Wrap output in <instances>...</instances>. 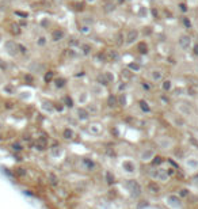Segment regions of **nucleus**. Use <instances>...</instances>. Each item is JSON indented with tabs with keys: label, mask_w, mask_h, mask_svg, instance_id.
<instances>
[{
	"label": "nucleus",
	"mask_w": 198,
	"mask_h": 209,
	"mask_svg": "<svg viewBox=\"0 0 198 209\" xmlns=\"http://www.w3.org/2000/svg\"><path fill=\"white\" fill-rule=\"evenodd\" d=\"M0 128H2V124H0Z\"/></svg>",
	"instance_id": "nucleus-43"
},
{
	"label": "nucleus",
	"mask_w": 198,
	"mask_h": 209,
	"mask_svg": "<svg viewBox=\"0 0 198 209\" xmlns=\"http://www.w3.org/2000/svg\"><path fill=\"white\" fill-rule=\"evenodd\" d=\"M45 44V38L42 37V38H39V45H44Z\"/></svg>",
	"instance_id": "nucleus-38"
},
{
	"label": "nucleus",
	"mask_w": 198,
	"mask_h": 209,
	"mask_svg": "<svg viewBox=\"0 0 198 209\" xmlns=\"http://www.w3.org/2000/svg\"><path fill=\"white\" fill-rule=\"evenodd\" d=\"M88 116H90V114H88V111L86 110V109H79V110H77V117L80 118V120H87V118H88Z\"/></svg>",
	"instance_id": "nucleus-11"
},
{
	"label": "nucleus",
	"mask_w": 198,
	"mask_h": 209,
	"mask_svg": "<svg viewBox=\"0 0 198 209\" xmlns=\"http://www.w3.org/2000/svg\"><path fill=\"white\" fill-rule=\"evenodd\" d=\"M65 103H67V106H69V107H72V106H73V102H72V99H71L69 97L65 98Z\"/></svg>",
	"instance_id": "nucleus-28"
},
{
	"label": "nucleus",
	"mask_w": 198,
	"mask_h": 209,
	"mask_svg": "<svg viewBox=\"0 0 198 209\" xmlns=\"http://www.w3.org/2000/svg\"><path fill=\"white\" fill-rule=\"evenodd\" d=\"M26 80H27V82H29V83H33V76L27 75V76H26Z\"/></svg>",
	"instance_id": "nucleus-37"
},
{
	"label": "nucleus",
	"mask_w": 198,
	"mask_h": 209,
	"mask_svg": "<svg viewBox=\"0 0 198 209\" xmlns=\"http://www.w3.org/2000/svg\"><path fill=\"white\" fill-rule=\"evenodd\" d=\"M128 186H129L130 192L133 193L134 196H138V194L141 193V189H140V186H138V183L134 182V180H129V182H128Z\"/></svg>",
	"instance_id": "nucleus-3"
},
{
	"label": "nucleus",
	"mask_w": 198,
	"mask_h": 209,
	"mask_svg": "<svg viewBox=\"0 0 198 209\" xmlns=\"http://www.w3.org/2000/svg\"><path fill=\"white\" fill-rule=\"evenodd\" d=\"M155 158V154L152 149H145L143 154H141V160L143 162H149Z\"/></svg>",
	"instance_id": "nucleus-4"
},
{
	"label": "nucleus",
	"mask_w": 198,
	"mask_h": 209,
	"mask_svg": "<svg viewBox=\"0 0 198 209\" xmlns=\"http://www.w3.org/2000/svg\"><path fill=\"white\" fill-rule=\"evenodd\" d=\"M90 2H92V0H90Z\"/></svg>",
	"instance_id": "nucleus-44"
},
{
	"label": "nucleus",
	"mask_w": 198,
	"mask_h": 209,
	"mask_svg": "<svg viewBox=\"0 0 198 209\" xmlns=\"http://www.w3.org/2000/svg\"><path fill=\"white\" fill-rule=\"evenodd\" d=\"M84 163H86V164L88 166V168L94 167V163H92V162H90V160H87V159H84Z\"/></svg>",
	"instance_id": "nucleus-34"
},
{
	"label": "nucleus",
	"mask_w": 198,
	"mask_h": 209,
	"mask_svg": "<svg viewBox=\"0 0 198 209\" xmlns=\"http://www.w3.org/2000/svg\"><path fill=\"white\" fill-rule=\"evenodd\" d=\"M186 192H187V190H182V193H181V194H182V196H186V194H187Z\"/></svg>",
	"instance_id": "nucleus-40"
},
{
	"label": "nucleus",
	"mask_w": 198,
	"mask_h": 209,
	"mask_svg": "<svg viewBox=\"0 0 198 209\" xmlns=\"http://www.w3.org/2000/svg\"><path fill=\"white\" fill-rule=\"evenodd\" d=\"M82 50H83V53H84V54H88V53H90V50H91V46L87 45V44H83V45H82Z\"/></svg>",
	"instance_id": "nucleus-19"
},
{
	"label": "nucleus",
	"mask_w": 198,
	"mask_h": 209,
	"mask_svg": "<svg viewBox=\"0 0 198 209\" xmlns=\"http://www.w3.org/2000/svg\"><path fill=\"white\" fill-rule=\"evenodd\" d=\"M181 7H182L183 11H186V6H185V4H181Z\"/></svg>",
	"instance_id": "nucleus-41"
},
{
	"label": "nucleus",
	"mask_w": 198,
	"mask_h": 209,
	"mask_svg": "<svg viewBox=\"0 0 198 209\" xmlns=\"http://www.w3.org/2000/svg\"><path fill=\"white\" fill-rule=\"evenodd\" d=\"M129 68L134 69V71H138V69H140V65H138V64H130V65H129Z\"/></svg>",
	"instance_id": "nucleus-32"
},
{
	"label": "nucleus",
	"mask_w": 198,
	"mask_h": 209,
	"mask_svg": "<svg viewBox=\"0 0 198 209\" xmlns=\"http://www.w3.org/2000/svg\"><path fill=\"white\" fill-rule=\"evenodd\" d=\"M6 48L8 49V53H11L12 56H15L19 53V49H18V44H15V42H12V41H8L7 44H6Z\"/></svg>",
	"instance_id": "nucleus-2"
},
{
	"label": "nucleus",
	"mask_w": 198,
	"mask_h": 209,
	"mask_svg": "<svg viewBox=\"0 0 198 209\" xmlns=\"http://www.w3.org/2000/svg\"><path fill=\"white\" fill-rule=\"evenodd\" d=\"M168 201H170V204H171V205H174V206H181V204H179V200H178V197H175V196H170V197H168Z\"/></svg>",
	"instance_id": "nucleus-13"
},
{
	"label": "nucleus",
	"mask_w": 198,
	"mask_h": 209,
	"mask_svg": "<svg viewBox=\"0 0 198 209\" xmlns=\"http://www.w3.org/2000/svg\"><path fill=\"white\" fill-rule=\"evenodd\" d=\"M137 37H138V31L137 30H130L129 31V34H128V44H132V42H134L136 40H137Z\"/></svg>",
	"instance_id": "nucleus-7"
},
{
	"label": "nucleus",
	"mask_w": 198,
	"mask_h": 209,
	"mask_svg": "<svg viewBox=\"0 0 198 209\" xmlns=\"http://www.w3.org/2000/svg\"><path fill=\"white\" fill-rule=\"evenodd\" d=\"M187 164L190 166V167L193 168V170H195L197 167H198V162L195 160V159H189V162H187Z\"/></svg>",
	"instance_id": "nucleus-17"
},
{
	"label": "nucleus",
	"mask_w": 198,
	"mask_h": 209,
	"mask_svg": "<svg viewBox=\"0 0 198 209\" xmlns=\"http://www.w3.org/2000/svg\"><path fill=\"white\" fill-rule=\"evenodd\" d=\"M63 136L65 137V139H72L73 137V130H71V129H65L63 132Z\"/></svg>",
	"instance_id": "nucleus-16"
},
{
	"label": "nucleus",
	"mask_w": 198,
	"mask_h": 209,
	"mask_svg": "<svg viewBox=\"0 0 198 209\" xmlns=\"http://www.w3.org/2000/svg\"><path fill=\"white\" fill-rule=\"evenodd\" d=\"M137 49L140 50V53H147L148 52V46H147V44H145V42H140L138 44V46H137Z\"/></svg>",
	"instance_id": "nucleus-14"
},
{
	"label": "nucleus",
	"mask_w": 198,
	"mask_h": 209,
	"mask_svg": "<svg viewBox=\"0 0 198 209\" xmlns=\"http://www.w3.org/2000/svg\"><path fill=\"white\" fill-rule=\"evenodd\" d=\"M6 90H7V91L10 92V94H12V92H14V88H12V86H10V84H6V86H4L3 91H6Z\"/></svg>",
	"instance_id": "nucleus-24"
},
{
	"label": "nucleus",
	"mask_w": 198,
	"mask_h": 209,
	"mask_svg": "<svg viewBox=\"0 0 198 209\" xmlns=\"http://www.w3.org/2000/svg\"><path fill=\"white\" fill-rule=\"evenodd\" d=\"M194 54H198V44L194 46Z\"/></svg>",
	"instance_id": "nucleus-39"
},
{
	"label": "nucleus",
	"mask_w": 198,
	"mask_h": 209,
	"mask_svg": "<svg viewBox=\"0 0 198 209\" xmlns=\"http://www.w3.org/2000/svg\"><path fill=\"white\" fill-rule=\"evenodd\" d=\"M120 102H121L122 106H125V104H126V98H125V95H122V97L120 98Z\"/></svg>",
	"instance_id": "nucleus-33"
},
{
	"label": "nucleus",
	"mask_w": 198,
	"mask_h": 209,
	"mask_svg": "<svg viewBox=\"0 0 198 209\" xmlns=\"http://www.w3.org/2000/svg\"><path fill=\"white\" fill-rule=\"evenodd\" d=\"M122 2H124V0H120V3H122Z\"/></svg>",
	"instance_id": "nucleus-42"
},
{
	"label": "nucleus",
	"mask_w": 198,
	"mask_h": 209,
	"mask_svg": "<svg viewBox=\"0 0 198 209\" xmlns=\"http://www.w3.org/2000/svg\"><path fill=\"white\" fill-rule=\"evenodd\" d=\"M105 10H106V11H110V10H114V4H107Z\"/></svg>",
	"instance_id": "nucleus-35"
},
{
	"label": "nucleus",
	"mask_w": 198,
	"mask_h": 209,
	"mask_svg": "<svg viewBox=\"0 0 198 209\" xmlns=\"http://www.w3.org/2000/svg\"><path fill=\"white\" fill-rule=\"evenodd\" d=\"M179 45H181L183 50H189L191 46V38L189 35H182L181 40H179Z\"/></svg>",
	"instance_id": "nucleus-1"
},
{
	"label": "nucleus",
	"mask_w": 198,
	"mask_h": 209,
	"mask_svg": "<svg viewBox=\"0 0 198 209\" xmlns=\"http://www.w3.org/2000/svg\"><path fill=\"white\" fill-rule=\"evenodd\" d=\"M163 88L164 90H170V88H171V82H168V80H167V82H164L163 83Z\"/></svg>",
	"instance_id": "nucleus-29"
},
{
	"label": "nucleus",
	"mask_w": 198,
	"mask_h": 209,
	"mask_svg": "<svg viewBox=\"0 0 198 209\" xmlns=\"http://www.w3.org/2000/svg\"><path fill=\"white\" fill-rule=\"evenodd\" d=\"M183 22H185V25H186L187 27H190V26H191V23H190V21H189L187 18H183Z\"/></svg>",
	"instance_id": "nucleus-36"
},
{
	"label": "nucleus",
	"mask_w": 198,
	"mask_h": 209,
	"mask_svg": "<svg viewBox=\"0 0 198 209\" xmlns=\"http://www.w3.org/2000/svg\"><path fill=\"white\" fill-rule=\"evenodd\" d=\"M109 106H110V107L117 106V98H115V97H110V98H109Z\"/></svg>",
	"instance_id": "nucleus-21"
},
{
	"label": "nucleus",
	"mask_w": 198,
	"mask_h": 209,
	"mask_svg": "<svg viewBox=\"0 0 198 209\" xmlns=\"http://www.w3.org/2000/svg\"><path fill=\"white\" fill-rule=\"evenodd\" d=\"M122 167H124V170L125 171H128V173H133L134 171V164H132L129 160H126V162H124V163H122Z\"/></svg>",
	"instance_id": "nucleus-9"
},
{
	"label": "nucleus",
	"mask_w": 198,
	"mask_h": 209,
	"mask_svg": "<svg viewBox=\"0 0 198 209\" xmlns=\"http://www.w3.org/2000/svg\"><path fill=\"white\" fill-rule=\"evenodd\" d=\"M105 76L107 78V82H109V83H111L113 80H114V76H113L110 72H106V73H105Z\"/></svg>",
	"instance_id": "nucleus-26"
},
{
	"label": "nucleus",
	"mask_w": 198,
	"mask_h": 209,
	"mask_svg": "<svg viewBox=\"0 0 198 209\" xmlns=\"http://www.w3.org/2000/svg\"><path fill=\"white\" fill-rule=\"evenodd\" d=\"M98 125H92L91 128H90V130H92L94 133H99V132H101V129H99V128H96Z\"/></svg>",
	"instance_id": "nucleus-31"
},
{
	"label": "nucleus",
	"mask_w": 198,
	"mask_h": 209,
	"mask_svg": "<svg viewBox=\"0 0 198 209\" xmlns=\"http://www.w3.org/2000/svg\"><path fill=\"white\" fill-rule=\"evenodd\" d=\"M92 91L96 92V95H101L102 94V88H98V86H95V87H92Z\"/></svg>",
	"instance_id": "nucleus-30"
},
{
	"label": "nucleus",
	"mask_w": 198,
	"mask_h": 209,
	"mask_svg": "<svg viewBox=\"0 0 198 209\" xmlns=\"http://www.w3.org/2000/svg\"><path fill=\"white\" fill-rule=\"evenodd\" d=\"M11 149H12L14 152H22V151H23L22 142H19V141H14L12 144H11Z\"/></svg>",
	"instance_id": "nucleus-10"
},
{
	"label": "nucleus",
	"mask_w": 198,
	"mask_h": 209,
	"mask_svg": "<svg viewBox=\"0 0 198 209\" xmlns=\"http://www.w3.org/2000/svg\"><path fill=\"white\" fill-rule=\"evenodd\" d=\"M140 106H141V109H143L144 111H147V113L151 110L149 106H148V103H147V102H144V101H140Z\"/></svg>",
	"instance_id": "nucleus-18"
},
{
	"label": "nucleus",
	"mask_w": 198,
	"mask_h": 209,
	"mask_svg": "<svg viewBox=\"0 0 198 209\" xmlns=\"http://www.w3.org/2000/svg\"><path fill=\"white\" fill-rule=\"evenodd\" d=\"M106 179L109 183H113L114 182V177H113V174L110 173V171H106Z\"/></svg>",
	"instance_id": "nucleus-20"
},
{
	"label": "nucleus",
	"mask_w": 198,
	"mask_h": 209,
	"mask_svg": "<svg viewBox=\"0 0 198 209\" xmlns=\"http://www.w3.org/2000/svg\"><path fill=\"white\" fill-rule=\"evenodd\" d=\"M152 76H153V79H155V80H159L160 78H162V73H160V72H159V71H155V72H153V75H152Z\"/></svg>",
	"instance_id": "nucleus-27"
},
{
	"label": "nucleus",
	"mask_w": 198,
	"mask_h": 209,
	"mask_svg": "<svg viewBox=\"0 0 198 209\" xmlns=\"http://www.w3.org/2000/svg\"><path fill=\"white\" fill-rule=\"evenodd\" d=\"M46 147H48V141H46V139H42V137L37 139V141H35V148L37 149L44 151V149H46Z\"/></svg>",
	"instance_id": "nucleus-5"
},
{
	"label": "nucleus",
	"mask_w": 198,
	"mask_h": 209,
	"mask_svg": "<svg viewBox=\"0 0 198 209\" xmlns=\"http://www.w3.org/2000/svg\"><path fill=\"white\" fill-rule=\"evenodd\" d=\"M148 190H149V192L152 193V194H157L160 189H159V186H157L156 183H149V185H148Z\"/></svg>",
	"instance_id": "nucleus-12"
},
{
	"label": "nucleus",
	"mask_w": 198,
	"mask_h": 209,
	"mask_svg": "<svg viewBox=\"0 0 198 209\" xmlns=\"http://www.w3.org/2000/svg\"><path fill=\"white\" fill-rule=\"evenodd\" d=\"M98 82H101V84H103V86H107L109 84V82L105 79V76H98Z\"/></svg>",
	"instance_id": "nucleus-23"
},
{
	"label": "nucleus",
	"mask_w": 198,
	"mask_h": 209,
	"mask_svg": "<svg viewBox=\"0 0 198 209\" xmlns=\"http://www.w3.org/2000/svg\"><path fill=\"white\" fill-rule=\"evenodd\" d=\"M52 79H53V72H48L45 75V82H50Z\"/></svg>",
	"instance_id": "nucleus-25"
},
{
	"label": "nucleus",
	"mask_w": 198,
	"mask_h": 209,
	"mask_svg": "<svg viewBox=\"0 0 198 209\" xmlns=\"http://www.w3.org/2000/svg\"><path fill=\"white\" fill-rule=\"evenodd\" d=\"M63 38H64V31L60 30V28L52 33V40L53 41H60V40H63Z\"/></svg>",
	"instance_id": "nucleus-6"
},
{
	"label": "nucleus",
	"mask_w": 198,
	"mask_h": 209,
	"mask_svg": "<svg viewBox=\"0 0 198 209\" xmlns=\"http://www.w3.org/2000/svg\"><path fill=\"white\" fill-rule=\"evenodd\" d=\"M48 177H49V182H50L52 185H53V186H56V185L58 183V182H57L58 179H57V177H56L54 174H52V173H50V174L48 175Z\"/></svg>",
	"instance_id": "nucleus-15"
},
{
	"label": "nucleus",
	"mask_w": 198,
	"mask_h": 209,
	"mask_svg": "<svg viewBox=\"0 0 198 209\" xmlns=\"http://www.w3.org/2000/svg\"><path fill=\"white\" fill-rule=\"evenodd\" d=\"M159 180H162V182H167L168 180V174H167V171H164V170H159V173H157V178Z\"/></svg>",
	"instance_id": "nucleus-8"
},
{
	"label": "nucleus",
	"mask_w": 198,
	"mask_h": 209,
	"mask_svg": "<svg viewBox=\"0 0 198 209\" xmlns=\"http://www.w3.org/2000/svg\"><path fill=\"white\" fill-rule=\"evenodd\" d=\"M64 86H65V80L64 79H57V80H56V87L61 88V87H64Z\"/></svg>",
	"instance_id": "nucleus-22"
}]
</instances>
